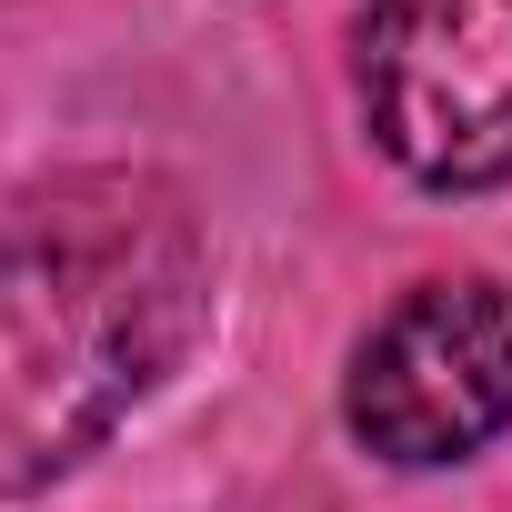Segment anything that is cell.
I'll use <instances>...</instances> for the list:
<instances>
[{
  "instance_id": "1",
  "label": "cell",
  "mask_w": 512,
  "mask_h": 512,
  "mask_svg": "<svg viewBox=\"0 0 512 512\" xmlns=\"http://www.w3.org/2000/svg\"><path fill=\"white\" fill-rule=\"evenodd\" d=\"M201 302V221L151 171H71L0 211V492L101 452L191 352Z\"/></svg>"
},
{
  "instance_id": "2",
  "label": "cell",
  "mask_w": 512,
  "mask_h": 512,
  "mask_svg": "<svg viewBox=\"0 0 512 512\" xmlns=\"http://www.w3.org/2000/svg\"><path fill=\"white\" fill-rule=\"evenodd\" d=\"M362 111L422 191L512 181V0H372Z\"/></svg>"
},
{
  "instance_id": "3",
  "label": "cell",
  "mask_w": 512,
  "mask_h": 512,
  "mask_svg": "<svg viewBox=\"0 0 512 512\" xmlns=\"http://www.w3.org/2000/svg\"><path fill=\"white\" fill-rule=\"evenodd\" d=\"M352 432L382 462H462L512 422V292L502 282H422L402 292L342 392Z\"/></svg>"
}]
</instances>
